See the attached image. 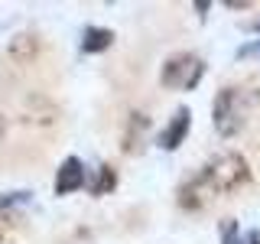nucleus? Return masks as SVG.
I'll return each mask as SVG.
<instances>
[{
  "instance_id": "nucleus-1",
  "label": "nucleus",
  "mask_w": 260,
  "mask_h": 244,
  "mask_svg": "<svg viewBox=\"0 0 260 244\" xmlns=\"http://www.w3.org/2000/svg\"><path fill=\"white\" fill-rule=\"evenodd\" d=\"M192 182L202 189L205 199L224 195V192H234V189L250 182V166L238 153H221V157H215L211 163H205V169L199 176H192Z\"/></svg>"
},
{
  "instance_id": "nucleus-2",
  "label": "nucleus",
  "mask_w": 260,
  "mask_h": 244,
  "mask_svg": "<svg viewBox=\"0 0 260 244\" xmlns=\"http://www.w3.org/2000/svg\"><path fill=\"white\" fill-rule=\"evenodd\" d=\"M211 120H215V130L221 137H234L247 120V95L241 88H221L211 104Z\"/></svg>"
},
{
  "instance_id": "nucleus-3",
  "label": "nucleus",
  "mask_w": 260,
  "mask_h": 244,
  "mask_svg": "<svg viewBox=\"0 0 260 244\" xmlns=\"http://www.w3.org/2000/svg\"><path fill=\"white\" fill-rule=\"evenodd\" d=\"M205 75V62L192 52H176L162 62V72H159V81L162 88H176V92H192L195 85Z\"/></svg>"
},
{
  "instance_id": "nucleus-4",
  "label": "nucleus",
  "mask_w": 260,
  "mask_h": 244,
  "mask_svg": "<svg viewBox=\"0 0 260 244\" xmlns=\"http://www.w3.org/2000/svg\"><path fill=\"white\" fill-rule=\"evenodd\" d=\"M189 127H192V111H189V108H179V111L173 114V120H169V124L159 130L156 143L162 146V150H176V146L185 140Z\"/></svg>"
},
{
  "instance_id": "nucleus-5",
  "label": "nucleus",
  "mask_w": 260,
  "mask_h": 244,
  "mask_svg": "<svg viewBox=\"0 0 260 244\" xmlns=\"http://www.w3.org/2000/svg\"><path fill=\"white\" fill-rule=\"evenodd\" d=\"M85 186V163L78 157L62 160V166L55 169V195H69Z\"/></svg>"
},
{
  "instance_id": "nucleus-6",
  "label": "nucleus",
  "mask_w": 260,
  "mask_h": 244,
  "mask_svg": "<svg viewBox=\"0 0 260 244\" xmlns=\"http://www.w3.org/2000/svg\"><path fill=\"white\" fill-rule=\"evenodd\" d=\"M23 120H32V124H52L55 120V104L49 101L46 95H29L23 101Z\"/></svg>"
},
{
  "instance_id": "nucleus-7",
  "label": "nucleus",
  "mask_w": 260,
  "mask_h": 244,
  "mask_svg": "<svg viewBox=\"0 0 260 244\" xmlns=\"http://www.w3.org/2000/svg\"><path fill=\"white\" fill-rule=\"evenodd\" d=\"M7 55H10L13 62L26 65V62H32L39 55V39L32 36V33H16L10 43H7Z\"/></svg>"
},
{
  "instance_id": "nucleus-8",
  "label": "nucleus",
  "mask_w": 260,
  "mask_h": 244,
  "mask_svg": "<svg viewBox=\"0 0 260 244\" xmlns=\"http://www.w3.org/2000/svg\"><path fill=\"white\" fill-rule=\"evenodd\" d=\"M146 127H150L146 114H130V120H127V130H124V140H120V150H124V153H140Z\"/></svg>"
},
{
  "instance_id": "nucleus-9",
  "label": "nucleus",
  "mask_w": 260,
  "mask_h": 244,
  "mask_svg": "<svg viewBox=\"0 0 260 244\" xmlns=\"http://www.w3.org/2000/svg\"><path fill=\"white\" fill-rule=\"evenodd\" d=\"M111 43H114V33L104 26H85V33H81V52H88V55L111 49Z\"/></svg>"
},
{
  "instance_id": "nucleus-10",
  "label": "nucleus",
  "mask_w": 260,
  "mask_h": 244,
  "mask_svg": "<svg viewBox=\"0 0 260 244\" xmlns=\"http://www.w3.org/2000/svg\"><path fill=\"white\" fill-rule=\"evenodd\" d=\"M114 186H117V173H114V166H101V169H98V179L91 182V195H108Z\"/></svg>"
},
{
  "instance_id": "nucleus-11",
  "label": "nucleus",
  "mask_w": 260,
  "mask_h": 244,
  "mask_svg": "<svg viewBox=\"0 0 260 244\" xmlns=\"http://www.w3.org/2000/svg\"><path fill=\"white\" fill-rule=\"evenodd\" d=\"M221 244H241L238 222H234V218H224V222H221Z\"/></svg>"
},
{
  "instance_id": "nucleus-12",
  "label": "nucleus",
  "mask_w": 260,
  "mask_h": 244,
  "mask_svg": "<svg viewBox=\"0 0 260 244\" xmlns=\"http://www.w3.org/2000/svg\"><path fill=\"white\" fill-rule=\"evenodd\" d=\"M20 202H29V192H7V195H0V208L20 205Z\"/></svg>"
},
{
  "instance_id": "nucleus-13",
  "label": "nucleus",
  "mask_w": 260,
  "mask_h": 244,
  "mask_svg": "<svg viewBox=\"0 0 260 244\" xmlns=\"http://www.w3.org/2000/svg\"><path fill=\"white\" fill-rule=\"evenodd\" d=\"M244 244H260V231H247V238H244Z\"/></svg>"
},
{
  "instance_id": "nucleus-14",
  "label": "nucleus",
  "mask_w": 260,
  "mask_h": 244,
  "mask_svg": "<svg viewBox=\"0 0 260 244\" xmlns=\"http://www.w3.org/2000/svg\"><path fill=\"white\" fill-rule=\"evenodd\" d=\"M4 134H7V120H4V114H0V140H4Z\"/></svg>"
},
{
  "instance_id": "nucleus-15",
  "label": "nucleus",
  "mask_w": 260,
  "mask_h": 244,
  "mask_svg": "<svg viewBox=\"0 0 260 244\" xmlns=\"http://www.w3.org/2000/svg\"><path fill=\"white\" fill-rule=\"evenodd\" d=\"M0 238H4V234H0Z\"/></svg>"
}]
</instances>
